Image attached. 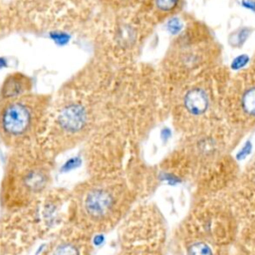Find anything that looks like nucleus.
Masks as SVG:
<instances>
[{
	"instance_id": "nucleus-10",
	"label": "nucleus",
	"mask_w": 255,
	"mask_h": 255,
	"mask_svg": "<svg viewBox=\"0 0 255 255\" xmlns=\"http://www.w3.org/2000/svg\"><path fill=\"white\" fill-rule=\"evenodd\" d=\"M104 2L114 9H123L141 2V0H104Z\"/></svg>"
},
{
	"instance_id": "nucleus-2",
	"label": "nucleus",
	"mask_w": 255,
	"mask_h": 255,
	"mask_svg": "<svg viewBox=\"0 0 255 255\" xmlns=\"http://www.w3.org/2000/svg\"><path fill=\"white\" fill-rule=\"evenodd\" d=\"M52 182L51 154L32 143L16 149L6 162L0 204L7 211L22 209L40 197Z\"/></svg>"
},
{
	"instance_id": "nucleus-5",
	"label": "nucleus",
	"mask_w": 255,
	"mask_h": 255,
	"mask_svg": "<svg viewBox=\"0 0 255 255\" xmlns=\"http://www.w3.org/2000/svg\"><path fill=\"white\" fill-rule=\"evenodd\" d=\"M122 187L108 179H94L80 183L73 192L71 213L82 229L100 231L109 227L121 207Z\"/></svg>"
},
{
	"instance_id": "nucleus-3",
	"label": "nucleus",
	"mask_w": 255,
	"mask_h": 255,
	"mask_svg": "<svg viewBox=\"0 0 255 255\" xmlns=\"http://www.w3.org/2000/svg\"><path fill=\"white\" fill-rule=\"evenodd\" d=\"M220 55L219 46L210 31L192 23L170 45L164 59L166 76L177 86L213 67Z\"/></svg>"
},
{
	"instance_id": "nucleus-6",
	"label": "nucleus",
	"mask_w": 255,
	"mask_h": 255,
	"mask_svg": "<svg viewBox=\"0 0 255 255\" xmlns=\"http://www.w3.org/2000/svg\"><path fill=\"white\" fill-rule=\"evenodd\" d=\"M92 117V111L85 101L75 99L61 106L49 128L48 152L55 155L79 144L91 129Z\"/></svg>"
},
{
	"instance_id": "nucleus-1",
	"label": "nucleus",
	"mask_w": 255,
	"mask_h": 255,
	"mask_svg": "<svg viewBox=\"0 0 255 255\" xmlns=\"http://www.w3.org/2000/svg\"><path fill=\"white\" fill-rule=\"evenodd\" d=\"M229 79L213 67L175 86L171 107L174 126L189 134L214 127L219 113L223 114Z\"/></svg>"
},
{
	"instance_id": "nucleus-4",
	"label": "nucleus",
	"mask_w": 255,
	"mask_h": 255,
	"mask_svg": "<svg viewBox=\"0 0 255 255\" xmlns=\"http://www.w3.org/2000/svg\"><path fill=\"white\" fill-rule=\"evenodd\" d=\"M51 98L30 93L0 100V140L11 149L33 142L48 119Z\"/></svg>"
},
{
	"instance_id": "nucleus-9",
	"label": "nucleus",
	"mask_w": 255,
	"mask_h": 255,
	"mask_svg": "<svg viewBox=\"0 0 255 255\" xmlns=\"http://www.w3.org/2000/svg\"><path fill=\"white\" fill-rule=\"evenodd\" d=\"M33 80L23 73H11L4 79L0 88V100L18 98L32 93Z\"/></svg>"
},
{
	"instance_id": "nucleus-8",
	"label": "nucleus",
	"mask_w": 255,
	"mask_h": 255,
	"mask_svg": "<svg viewBox=\"0 0 255 255\" xmlns=\"http://www.w3.org/2000/svg\"><path fill=\"white\" fill-rule=\"evenodd\" d=\"M184 0H141L142 11L156 23L172 18L183 5Z\"/></svg>"
},
{
	"instance_id": "nucleus-7",
	"label": "nucleus",
	"mask_w": 255,
	"mask_h": 255,
	"mask_svg": "<svg viewBox=\"0 0 255 255\" xmlns=\"http://www.w3.org/2000/svg\"><path fill=\"white\" fill-rule=\"evenodd\" d=\"M226 121L235 128H255V69L250 67L229 79L223 103Z\"/></svg>"
},
{
	"instance_id": "nucleus-11",
	"label": "nucleus",
	"mask_w": 255,
	"mask_h": 255,
	"mask_svg": "<svg viewBox=\"0 0 255 255\" xmlns=\"http://www.w3.org/2000/svg\"><path fill=\"white\" fill-rule=\"evenodd\" d=\"M251 67H253L254 69H255V55H254V58H253V63H252V66Z\"/></svg>"
}]
</instances>
